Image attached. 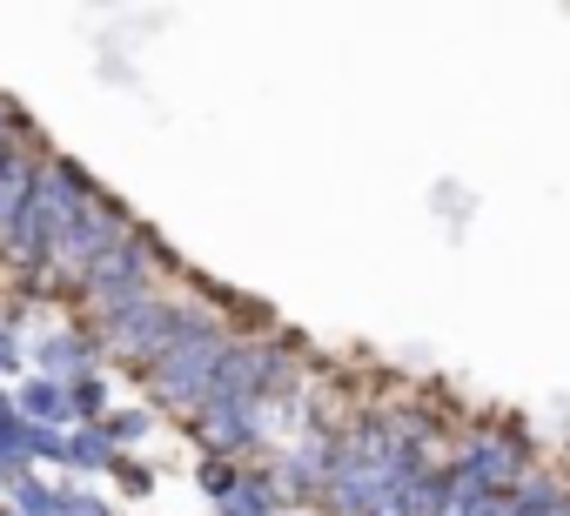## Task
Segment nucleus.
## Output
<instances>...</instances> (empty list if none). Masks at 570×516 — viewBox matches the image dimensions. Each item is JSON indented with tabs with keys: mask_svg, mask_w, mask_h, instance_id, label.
<instances>
[{
	"mask_svg": "<svg viewBox=\"0 0 570 516\" xmlns=\"http://www.w3.org/2000/svg\"><path fill=\"white\" fill-rule=\"evenodd\" d=\"M28 195H35V175H28L21 161H8V168H0V228L28 208Z\"/></svg>",
	"mask_w": 570,
	"mask_h": 516,
	"instance_id": "1",
	"label": "nucleus"
}]
</instances>
